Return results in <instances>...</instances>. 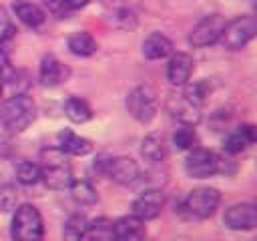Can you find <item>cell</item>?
Masks as SVG:
<instances>
[{"instance_id": "obj_1", "label": "cell", "mask_w": 257, "mask_h": 241, "mask_svg": "<svg viewBox=\"0 0 257 241\" xmlns=\"http://www.w3.org/2000/svg\"><path fill=\"white\" fill-rule=\"evenodd\" d=\"M38 169H40V181H44L48 189L62 191L68 189L72 183V167L66 159V153H62L60 149H44L40 153Z\"/></svg>"}, {"instance_id": "obj_2", "label": "cell", "mask_w": 257, "mask_h": 241, "mask_svg": "<svg viewBox=\"0 0 257 241\" xmlns=\"http://www.w3.org/2000/svg\"><path fill=\"white\" fill-rule=\"evenodd\" d=\"M36 116V104L26 94H16L0 106V123L12 133L26 131Z\"/></svg>"}, {"instance_id": "obj_3", "label": "cell", "mask_w": 257, "mask_h": 241, "mask_svg": "<svg viewBox=\"0 0 257 241\" xmlns=\"http://www.w3.org/2000/svg\"><path fill=\"white\" fill-rule=\"evenodd\" d=\"M10 235L12 239L18 241H36L44 235V221L40 211L30 205L24 203L14 211L12 217V225H10Z\"/></svg>"}, {"instance_id": "obj_4", "label": "cell", "mask_w": 257, "mask_h": 241, "mask_svg": "<svg viewBox=\"0 0 257 241\" xmlns=\"http://www.w3.org/2000/svg\"><path fill=\"white\" fill-rule=\"evenodd\" d=\"M257 34V20L251 14L237 16L235 20L225 24V30L221 34V42L229 50H241L245 48Z\"/></svg>"}, {"instance_id": "obj_5", "label": "cell", "mask_w": 257, "mask_h": 241, "mask_svg": "<svg viewBox=\"0 0 257 241\" xmlns=\"http://www.w3.org/2000/svg\"><path fill=\"white\" fill-rule=\"evenodd\" d=\"M98 171L102 175H106L110 181L118 183V185H135L141 179V169L137 165V161H133L131 157H110V159H98L96 165Z\"/></svg>"}, {"instance_id": "obj_6", "label": "cell", "mask_w": 257, "mask_h": 241, "mask_svg": "<svg viewBox=\"0 0 257 241\" xmlns=\"http://www.w3.org/2000/svg\"><path fill=\"white\" fill-rule=\"evenodd\" d=\"M219 201H221V193L217 189H213V187H197L185 197L183 209L187 211L189 217L207 219L217 211Z\"/></svg>"}, {"instance_id": "obj_7", "label": "cell", "mask_w": 257, "mask_h": 241, "mask_svg": "<svg viewBox=\"0 0 257 241\" xmlns=\"http://www.w3.org/2000/svg\"><path fill=\"white\" fill-rule=\"evenodd\" d=\"M225 24H227V20L221 14H209L205 18H201L193 26V30L189 34V42L195 48L211 46V44H215V42L221 40V34L225 30Z\"/></svg>"}, {"instance_id": "obj_8", "label": "cell", "mask_w": 257, "mask_h": 241, "mask_svg": "<svg viewBox=\"0 0 257 241\" xmlns=\"http://www.w3.org/2000/svg\"><path fill=\"white\" fill-rule=\"evenodd\" d=\"M126 110L139 123H149L157 114V96L151 86H135L126 96Z\"/></svg>"}, {"instance_id": "obj_9", "label": "cell", "mask_w": 257, "mask_h": 241, "mask_svg": "<svg viewBox=\"0 0 257 241\" xmlns=\"http://www.w3.org/2000/svg\"><path fill=\"white\" fill-rule=\"evenodd\" d=\"M185 171L193 179H207L221 171V159L209 149L195 147L189 153V157L185 159Z\"/></svg>"}, {"instance_id": "obj_10", "label": "cell", "mask_w": 257, "mask_h": 241, "mask_svg": "<svg viewBox=\"0 0 257 241\" xmlns=\"http://www.w3.org/2000/svg\"><path fill=\"white\" fill-rule=\"evenodd\" d=\"M223 223L233 231H249L257 225V207L253 203L231 205L223 215Z\"/></svg>"}, {"instance_id": "obj_11", "label": "cell", "mask_w": 257, "mask_h": 241, "mask_svg": "<svg viewBox=\"0 0 257 241\" xmlns=\"http://www.w3.org/2000/svg\"><path fill=\"white\" fill-rule=\"evenodd\" d=\"M163 193L157 189H149L145 193H141L135 203H133V215L139 217L141 221H151L155 217H159L161 209H163Z\"/></svg>"}, {"instance_id": "obj_12", "label": "cell", "mask_w": 257, "mask_h": 241, "mask_svg": "<svg viewBox=\"0 0 257 241\" xmlns=\"http://www.w3.org/2000/svg\"><path fill=\"white\" fill-rule=\"evenodd\" d=\"M171 114L175 118H179L181 123H187V125H195L199 118H201V104H197L195 100H191L185 92L181 94H173L167 102Z\"/></svg>"}, {"instance_id": "obj_13", "label": "cell", "mask_w": 257, "mask_h": 241, "mask_svg": "<svg viewBox=\"0 0 257 241\" xmlns=\"http://www.w3.org/2000/svg\"><path fill=\"white\" fill-rule=\"evenodd\" d=\"M193 56L187 52H177L169 58L167 64V78L171 84L175 86H183L189 82L191 74H193Z\"/></svg>"}, {"instance_id": "obj_14", "label": "cell", "mask_w": 257, "mask_h": 241, "mask_svg": "<svg viewBox=\"0 0 257 241\" xmlns=\"http://www.w3.org/2000/svg\"><path fill=\"white\" fill-rule=\"evenodd\" d=\"M112 229H114V239H118V241H139L147 235L145 221H141L135 215H126V217L116 219L112 223Z\"/></svg>"}, {"instance_id": "obj_15", "label": "cell", "mask_w": 257, "mask_h": 241, "mask_svg": "<svg viewBox=\"0 0 257 241\" xmlns=\"http://www.w3.org/2000/svg\"><path fill=\"white\" fill-rule=\"evenodd\" d=\"M12 12L16 14V18L26 24L28 28H40L46 20V14L40 6L28 2V0H14L12 2Z\"/></svg>"}, {"instance_id": "obj_16", "label": "cell", "mask_w": 257, "mask_h": 241, "mask_svg": "<svg viewBox=\"0 0 257 241\" xmlns=\"http://www.w3.org/2000/svg\"><path fill=\"white\" fill-rule=\"evenodd\" d=\"M58 149L66 155H74V157H82V155H88L92 151V143L68 129L60 131L58 133Z\"/></svg>"}, {"instance_id": "obj_17", "label": "cell", "mask_w": 257, "mask_h": 241, "mask_svg": "<svg viewBox=\"0 0 257 241\" xmlns=\"http://www.w3.org/2000/svg\"><path fill=\"white\" fill-rule=\"evenodd\" d=\"M253 143H255V127L253 125H241L239 129H235L233 133H229V137L223 143V149L229 155H237V153L245 151Z\"/></svg>"}, {"instance_id": "obj_18", "label": "cell", "mask_w": 257, "mask_h": 241, "mask_svg": "<svg viewBox=\"0 0 257 241\" xmlns=\"http://www.w3.org/2000/svg\"><path fill=\"white\" fill-rule=\"evenodd\" d=\"M171 52H173V42L161 32L149 34L145 38V42H143V54L149 60H161V58L169 56Z\"/></svg>"}, {"instance_id": "obj_19", "label": "cell", "mask_w": 257, "mask_h": 241, "mask_svg": "<svg viewBox=\"0 0 257 241\" xmlns=\"http://www.w3.org/2000/svg\"><path fill=\"white\" fill-rule=\"evenodd\" d=\"M64 76H66V70L58 62V58L52 54H46L40 62V82L44 86H56L64 80Z\"/></svg>"}, {"instance_id": "obj_20", "label": "cell", "mask_w": 257, "mask_h": 241, "mask_svg": "<svg viewBox=\"0 0 257 241\" xmlns=\"http://www.w3.org/2000/svg\"><path fill=\"white\" fill-rule=\"evenodd\" d=\"M68 50L76 56H90L96 52V40L92 38L90 32H84V30L72 32L68 36Z\"/></svg>"}, {"instance_id": "obj_21", "label": "cell", "mask_w": 257, "mask_h": 241, "mask_svg": "<svg viewBox=\"0 0 257 241\" xmlns=\"http://www.w3.org/2000/svg\"><path fill=\"white\" fill-rule=\"evenodd\" d=\"M64 112L66 116L72 120V123H86L90 116H92V110L88 106L86 100L78 98V96H68L66 102H64Z\"/></svg>"}, {"instance_id": "obj_22", "label": "cell", "mask_w": 257, "mask_h": 241, "mask_svg": "<svg viewBox=\"0 0 257 241\" xmlns=\"http://www.w3.org/2000/svg\"><path fill=\"white\" fill-rule=\"evenodd\" d=\"M84 239H96V241H110V239H114L112 221L106 219V217H98L94 221H88Z\"/></svg>"}, {"instance_id": "obj_23", "label": "cell", "mask_w": 257, "mask_h": 241, "mask_svg": "<svg viewBox=\"0 0 257 241\" xmlns=\"http://www.w3.org/2000/svg\"><path fill=\"white\" fill-rule=\"evenodd\" d=\"M68 189H70V195H72L74 203H78V205H94L98 201L96 189L88 181H74L72 179Z\"/></svg>"}, {"instance_id": "obj_24", "label": "cell", "mask_w": 257, "mask_h": 241, "mask_svg": "<svg viewBox=\"0 0 257 241\" xmlns=\"http://www.w3.org/2000/svg\"><path fill=\"white\" fill-rule=\"evenodd\" d=\"M141 153L149 163H161L165 159V145H163V141L159 137L149 135L141 143Z\"/></svg>"}, {"instance_id": "obj_25", "label": "cell", "mask_w": 257, "mask_h": 241, "mask_svg": "<svg viewBox=\"0 0 257 241\" xmlns=\"http://www.w3.org/2000/svg\"><path fill=\"white\" fill-rule=\"evenodd\" d=\"M86 227H88L86 217H84V215H80V213H74V215H70V217H68V221L64 223L62 235H64L66 239H72V241H76V239H84Z\"/></svg>"}, {"instance_id": "obj_26", "label": "cell", "mask_w": 257, "mask_h": 241, "mask_svg": "<svg viewBox=\"0 0 257 241\" xmlns=\"http://www.w3.org/2000/svg\"><path fill=\"white\" fill-rule=\"evenodd\" d=\"M16 179L18 183L30 187V185H36L40 181V169L36 163H30V161H20L16 165Z\"/></svg>"}, {"instance_id": "obj_27", "label": "cell", "mask_w": 257, "mask_h": 241, "mask_svg": "<svg viewBox=\"0 0 257 241\" xmlns=\"http://www.w3.org/2000/svg\"><path fill=\"white\" fill-rule=\"evenodd\" d=\"M195 141H197L195 129H193V125H187V123H183V125L175 131V135H173V143H175V147L181 149V151L191 149V147L195 145Z\"/></svg>"}, {"instance_id": "obj_28", "label": "cell", "mask_w": 257, "mask_h": 241, "mask_svg": "<svg viewBox=\"0 0 257 241\" xmlns=\"http://www.w3.org/2000/svg\"><path fill=\"white\" fill-rule=\"evenodd\" d=\"M14 76H16V70L12 66L10 54H8L6 46L0 44V78L6 80V82H14Z\"/></svg>"}, {"instance_id": "obj_29", "label": "cell", "mask_w": 257, "mask_h": 241, "mask_svg": "<svg viewBox=\"0 0 257 241\" xmlns=\"http://www.w3.org/2000/svg\"><path fill=\"white\" fill-rule=\"evenodd\" d=\"M110 20H112V24H114V26L124 28V30H131V28H135V24H137L135 14H133L131 10H126V8L116 10V12L110 16Z\"/></svg>"}, {"instance_id": "obj_30", "label": "cell", "mask_w": 257, "mask_h": 241, "mask_svg": "<svg viewBox=\"0 0 257 241\" xmlns=\"http://www.w3.org/2000/svg\"><path fill=\"white\" fill-rule=\"evenodd\" d=\"M42 4L48 8V12L58 14V16H62V14H66V12H68V10H66V6H64V0H42Z\"/></svg>"}, {"instance_id": "obj_31", "label": "cell", "mask_w": 257, "mask_h": 241, "mask_svg": "<svg viewBox=\"0 0 257 241\" xmlns=\"http://www.w3.org/2000/svg\"><path fill=\"white\" fill-rule=\"evenodd\" d=\"M88 2H90V0H64V6H66V10H80V8H84Z\"/></svg>"}, {"instance_id": "obj_32", "label": "cell", "mask_w": 257, "mask_h": 241, "mask_svg": "<svg viewBox=\"0 0 257 241\" xmlns=\"http://www.w3.org/2000/svg\"><path fill=\"white\" fill-rule=\"evenodd\" d=\"M0 96H2V82H0Z\"/></svg>"}]
</instances>
